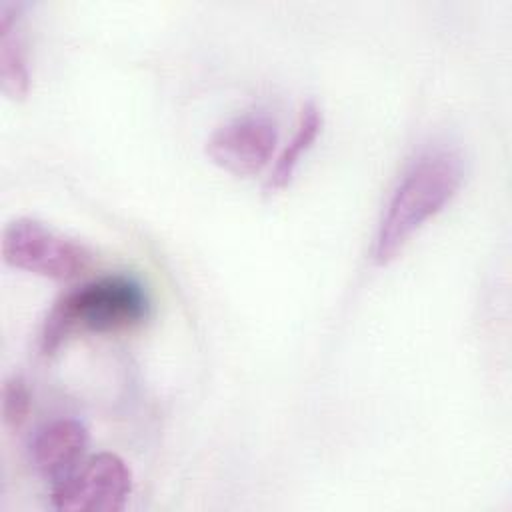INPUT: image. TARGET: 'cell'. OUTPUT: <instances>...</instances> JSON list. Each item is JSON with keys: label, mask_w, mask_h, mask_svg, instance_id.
I'll use <instances>...</instances> for the list:
<instances>
[{"label": "cell", "mask_w": 512, "mask_h": 512, "mask_svg": "<svg viewBox=\"0 0 512 512\" xmlns=\"http://www.w3.org/2000/svg\"><path fill=\"white\" fill-rule=\"evenodd\" d=\"M462 182L464 160L456 150L436 146L418 154L388 196L372 242L374 264L396 260L412 236L452 202Z\"/></svg>", "instance_id": "obj_1"}, {"label": "cell", "mask_w": 512, "mask_h": 512, "mask_svg": "<svg viewBox=\"0 0 512 512\" xmlns=\"http://www.w3.org/2000/svg\"><path fill=\"white\" fill-rule=\"evenodd\" d=\"M150 302L130 276H104L86 282L52 306L44 320L40 346L44 354H54L76 332H120L146 320Z\"/></svg>", "instance_id": "obj_2"}, {"label": "cell", "mask_w": 512, "mask_h": 512, "mask_svg": "<svg viewBox=\"0 0 512 512\" xmlns=\"http://www.w3.org/2000/svg\"><path fill=\"white\" fill-rule=\"evenodd\" d=\"M2 258L8 266L50 280H72L94 260L88 246L36 218H14L2 230Z\"/></svg>", "instance_id": "obj_3"}, {"label": "cell", "mask_w": 512, "mask_h": 512, "mask_svg": "<svg viewBox=\"0 0 512 512\" xmlns=\"http://www.w3.org/2000/svg\"><path fill=\"white\" fill-rule=\"evenodd\" d=\"M132 468L114 452L84 458L52 484L50 504L58 512H118L132 494Z\"/></svg>", "instance_id": "obj_4"}, {"label": "cell", "mask_w": 512, "mask_h": 512, "mask_svg": "<svg viewBox=\"0 0 512 512\" xmlns=\"http://www.w3.org/2000/svg\"><path fill=\"white\" fill-rule=\"evenodd\" d=\"M278 144L276 122L264 114L236 116L218 126L206 140L208 158L234 176L262 172Z\"/></svg>", "instance_id": "obj_5"}, {"label": "cell", "mask_w": 512, "mask_h": 512, "mask_svg": "<svg viewBox=\"0 0 512 512\" xmlns=\"http://www.w3.org/2000/svg\"><path fill=\"white\" fill-rule=\"evenodd\" d=\"M88 428L76 418H56L40 426L28 442L32 470L52 484L74 470L88 448Z\"/></svg>", "instance_id": "obj_6"}, {"label": "cell", "mask_w": 512, "mask_h": 512, "mask_svg": "<svg viewBox=\"0 0 512 512\" xmlns=\"http://www.w3.org/2000/svg\"><path fill=\"white\" fill-rule=\"evenodd\" d=\"M0 86L10 100H24L30 92V66L16 4L0 6Z\"/></svg>", "instance_id": "obj_7"}, {"label": "cell", "mask_w": 512, "mask_h": 512, "mask_svg": "<svg viewBox=\"0 0 512 512\" xmlns=\"http://www.w3.org/2000/svg\"><path fill=\"white\" fill-rule=\"evenodd\" d=\"M322 122H324L322 112L314 102H308L302 106L296 130H294L292 138L288 140V144L278 154V158L270 170V176L266 178V184H264L266 194H276L292 182L304 154L318 140V136L322 132Z\"/></svg>", "instance_id": "obj_8"}, {"label": "cell", "mask_w": 512, "mask_h": 512, "mask_svg": "<svg viewBox=\"0 0 512 512\" xmlns=\"http://www.w3.org/2000/svg\"><path fill=\"white\" fill-rule=\"evenodd\" d=\"M30 412V390L18 376H10L2 386V422L8 428H20Z\"/></svg>", "instance_id": "obj_9"}]
</instances>
